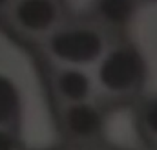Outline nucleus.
Instances as JSON below:
<instances>
[{
    "label": "nucleus",
    "instance_id": "obj_1",
    "mask_svg": "<svg viewBox=\"0 0 157 150\" xmlns=\"http://www.w3.org/2000/svg\"><path fill=\"white\" fill-rule=\"evenodd\" d=\"M46 46L53 59L71 68L97 66L110 48L102 26L95 24L57 26L48 35Z\"/></svg>",
    "mask_w": 157,
    "mask_h": 150
},
{
    "label": "nucleus",
    "instance_id": "obj_2",
    "mask_svg": "<svg viewBox=\"0 0 157 150\" xmlns=\"http://www.w3.org/2000/svg\"><path fill=\"white\" fill-rule=\"evenodd\" d=\"M95 84L108 95L124 99L133 95L144 81V62L130 44L110 46L95 66Z\"/></svg>",
    "mask_w": 157,
    "mask_h": 150
},
{
    "label": "nucleus",
    "instance_id": "obj_3",
    "mask_svg": "<svg viewBox=\"0 0 157 150\" xmlns=\"http://www.w3.org/2000/svg\"><path fill=\"white\" fill-rule=\"evenodd\" d=\"M60 18V7L57 0H15L13 20L28 33L44 35L51 33Z\"/></svg>",
    "mask_w": 157,
    "mask_h": 150
},
{
    "label": "nucleus",
    "instance_id": "obj_4",
    "mask_svg": "<svg viewBox=\"0 0 157 150\" xmlns=\"http://www.w3.org/2000/svg\"><path fill=\"white\" fill-rule=\"evenodd\" d=\"M64 126L77 139H93L101 134L104 126V117L102 112L90 101L68 105L64 110Z\"/></svg>",
    "mask_w": 157,
    "mask_h": 150
},
{
    "label": "nucleus",
    "instance_id": "obj_5",
    "mask_svg": "<svg viewBox=\"0 0 157 150\" xmlns=\"http://www.w3.org/2000/svg\"><path fill=\"white\" fill-rule=\"evenodd\" d=\"M55 86L59 95L68 105L88 103L95 92V79L84 68L64 66L55 77Z\"/></svg>",
    "mask_w": 157,
    "mask_h": 150
},
{
    "label": "nucleus",
    "instance_id": "obj_6",
    "mask_svg": "<svg viewBox=\"0 0 157 150\" xmlns=\"http://www.w3.org/2000/svg\"><path fill=\"white\" fill-rule=\"evenodd\" d=\"M95 17L102 26L119 28L128 22L133 13V0H95Z\"/></svg>",
    "mask_w": 157,
    "mask_h": 150
},
{
    "label": "nucleus",
    "instance_id": "obj_7",
    "mask_svg": "<svg viewBox=\"0 0 157 150\" xmlns=\"http://www.w3.org/2000/svg\"><path fill=\"white\" fill-rule=\"evenodd\" d=\"M139 126L144 137L150 143L157 145V97L143 106V110L139 113Z\"/></svg>",
    "mask_w": 157,
    "mask_h": 150
},
{
    "label": "nucleus",
    "instance_id": "obj_8",
    "mask_svg": "<svg viewBox=\"0 0 157 150\" xmlns=\"http://www.w3.org/2000/svg\"><path fill=\"white\" fill-rule=\"evenodd\" d=\"M11 0H0V7H4V6H7Z\"/></svg>",
    "mask_w": 157,
    "mask_h": 150
}]
</instances>
